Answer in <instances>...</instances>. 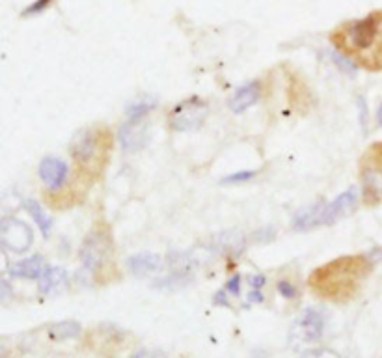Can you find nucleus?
I'll return each mask as SVG.
<instances>
[{"mask_svg": "<svg viewBox=\"0 0 382 358\" xmlns=\"http://www.w3.org/2000/svg\"><path fill=\"white\" fill-rule=\"evenodd\" d=\"M205 118H207V103H203L198 97H192L172 108V112L168 116V123L173 131L186 133L202 127Z\"/></svg>", "mask_w": 382, "mask_h": 358, "instance_id": "8", "label": "nucleus"}, {"mask_svg": "<svg viewBox=\"0 0 382 358\" xmlns=\"http://www.w3.org/2000/svg\"><path fill=\"white\" fill-rule=\"evenodd\" d=\"M239 287H241V276L235 275L232 278V280L226 284V289L229 293H233V295H239Z\"/></svg>", "mask_w": 382, "mask_h": 358, "instance_id": "23", "label": "nucleus"}, {"mask_svg": "<svg viewBox=\"0 0 382 358\" xmlns=\"http://www.w3.org/2000/svg\"><path fill=\"white\" fill-rule=\"evenodd\" d=\"M49 4H51V0H36L34 4H31V6L24 10L23 15H24V17H26V15H36V13L43 12V10H45Z\"/></svg>", "mask_w": 382, "mask_h": 358, "instance_id": "21", "label": "nucleus"}, {"mask_svg": "<svg viewBox=\"0 0 382 358\" xmlns=\"http://www.w3.org/2000/svg\"><path fill=\"white\" fill-rule=\"evenodd\" d=\"M256 176V172H239V173H232L227 178L222 179L224 185H232V183H243V181H248Z\"/></svg>", "mask_w": 382, "mask_h": 358, "instance_id": "19", "label": "nucleus"}, {"mask_svg": "<svg viewBox=\"0 0 382 358\" xmlns=\"http://www.w3.org/2000/svg\"><path fill=\"white\" fill-rule=\"evenodd\" d=\"M358 205V194L354 189H349L330 203H317L313 207L300 211L293 221L295 230H310L315 226H330L341 219L349 216Z\"/></svg>", "mask_w": 382, "mask_h": 358, "instance_id": "4", "label": "nucleus"}, {"mask_svg": "<svg viewBox=\"0 0 382 358\" xmlns=\"http://www.w3.org/2000/svg\"><path fill=\"white\" fill-rule=\"evenodd\" d=\"M324 330V317L315 308H308L297 317V321L293 323L291 332H289V343L293 349L310 346L322 336Z\"/></svg>", "mask_w": 382, "mask_h": 358, "instance_id": "7", "label": "nucleus"}, {"mask_svg": "<svg viewBox=\"0 0 382 358\" xmlns=\"http://www.w3.org/2000/svg\"><path fill=\"white\" fill-rule=\"evenodd\" d=\"M69 149L83 178H101L112 151V133L105 126L86 127L73 137Z\"/></svg>", "mask_w": 382, "mask_h": 358, "instance_id": "3", "label": "nucleus"}, {"mask_svg": "<svg viewBox=\"0 0 382 358\" xmlns=\"http://www.w3.org/2000/svg\"><path fill=\"white\" fill-rule=\"evenodd\" d=\"M67 282V273L60 267H47V271L43 273V276L40 278V291L45 293V295H51V293L58 291L62 287L66 286Z\"/></svg>", "mask_w": 382, "mask_h": 358, "instance_id": "14", "label": "nucleus"}, {"mask_svg": "<svg viewBox=\"0 0 382 358\" xmlns=\"http://www.w3.org/2000/svg\"><path fill=\"white\" fill-rule=\"evenodd\" d=\"M304 358H341L338 352L332 349H311L304 355Z\"/></svg>", "mask_w": 382, "mask_h": 358, "instance_id": "20", "label": "nucleus"}, {"mask_svg": "<svg viewBox=\"0 0 382 358\" xmlns=\"http://www.w3.org/2000/svg\"><path fill=\"white\" fill-rule=\"evenodd\" d=\"M146 127H148L146 118L129 119L121 126L118 140L125 153H137L146 146Z\"/></svg>", "mask_w": 382, "mask_h": 358, "instance_id": "11", "label": "nucleus"}, {"mask_svg": "<svg viewBox=\"0 0 382 358\" xmlns=\"http://www.w3.org/2000/svg\"><path fill=\"white\" fill-rule=\"evenodd\" d=\"M376 119H379V123L382 126V105L379 107V110H376Z\"/></svg>", "mask_w": 382, "mask_h": 358, "instance_id": "27", "label": "nucleus"}, {"mask_svg": "<svg viewBox=\"0 0 382 358\" xmlns=\"http://www.w3.org/2000/svg\"><path fill=\"white\" fill-rule=\"evenodd\" d=\"M155 105H157L155 97H144V99H140V101L129 105V108H127V116H129V119L146 118V114L151 112V110L155 108Z\"/></svg>", "mask_w": 382, "mask_h": 358, "instance_id": "18", "label": "nucleus"}, {"mask_svg": "<svg viewBox=\"0 0 382 358\" xmlns=\"http://www.w3.org/2000/svg\"><path fill=\"white\" fill-rule=\"evenodd\" d=\"M127 265L134 275H144L161 267V257L157 254H137L127 259Z\"/></svg>", "mask_w": 382, "mask_h": 358, "instance_id": "15", "label": "nucleus"}, {"mask_svg": "<svg viewBox=\"0 0 382 358\" xmlns=\"http://www.w3.org/2000/svg\"><path fill=\"white\" fill-rule=\"evenodd\" d=\"M278 291H280L281 297H286V298L297 297V287L291 286L289 282H280V284H278Z\"/></svg>", "mask_w": 382, "mask_h": 358, "instance_id": "22", "label": "nucleus"}, {"mask_svg": "<svg viewBox=\"0 0 382 358\" xmlns=\"http://www.w3.org/2000/svg\"><path fill=\"white\" fill-rule=\"evenodd\" d=\"M132 358H148V355H146V352H138V355H134Z\"/></svg>", "mask_w": 382, "mask_h": 358, "instance_id": "29", "label": "nucleus"}, {"mask_svg": "<svg viewBox=\"0 0 382 358\" xmlns=\"http://www.w3.org/2000/svg\"><path fill=\"white\" fill-rule=\"evenodd\" d=\"M265 282H267V280H265V276L257 275V276H254V278H252L250 284H252V287H254V289H257V291H259Z\"/></svg>", "mask_w": 382, "mask_h": 358, "instance_id": "24", "label": "nucleus"}, {"mask_svg": "<svg viewBox=\"0 0 382 358\" xmlns=\"http://www.w3.org/2000/svg\"><path fill=\"white\" fill-rule=\"evenodd\" d=\"M40 178L51 191H60L64 189L69 178V167L62 159L56 157H45L40 162Z\"/></svg>", "mask_w": 382, "mask_h": 358, "instance_id": "10", "label": "nucleus"}, {"mask_svg": "<svg viewBox=\"0 0 382 358\" xmlns=\"http://www.w3.org/2000/svg\"><path fill=\"white\" fill-rule=\"evenodd\" d=\"M8 268V259L6 256H4V252H2V245H0V273L2 271H6Z\"/></svg>", "mask_w": 382, "mask_h": 358, "instance_id": "25", "label": "nucleus"}, {"mask_svg": "<svg viewBox=\"0 0 382 358\" xmlns=\"http://www.w3.org/2000/svg\"><path fill=\"white\" fill-rule=\"evenodd\" d=\"M24 209L31 213V216L34 219V222L37 224V228L42 230V233L45 235V237H49V233H51V230H53V219L43 211V207L40 205V203L36 202V200H24L23 202Z\"/></svg>", "mask_w": 382, "mask_h": 358, "instance_id": "16", "label": "nucleus"}, {"mask_svg": "<svg viewBox=\"0 0 382 358\" xmlns=\"http://www.w3.org/2000/svg\"><path fill=\"white\" fill-rule=\"evenodd\" d=\"M330 40L352 66L382 71V10L340 24Z\"/></svg>", "mask_w": 382, "mask_h": 358, "instance_id": "1", "label": "nucleus"}, {"mask_svg": "<svg viewBox=\"0 0 382 358\" xmlns=\"http://www.w3.org/2000/svg\"><path fill=\"white\" fill-rule=\"evenodd\" d=\"M0 358H8V351H6V347H2V346H0Z\"/></svg>", "mask_w": 382, "mask_h": 358, "instance_id": "28", "label": "nucleus"}, {"mask_svg": "<svg viewBox=\"0 0 382 358\" xmlns=\"http://www.w3.org/2000/svg\"><path fill=\"white\" fill-rule=\"evenodd\" d=\"M80 325L77 321H62L56 323L53 327L49 328V336L53 338V340L64 341V340H73V338H77L80 334Z\"/></svg>", "mask_w": 382, "mask_h": 358, "instance_id": "17", "label": "nucleus"}, {"mask_svg": "<svg viewBox=\"0 0 382 358\" xmlns=\"http://www.w3.org/2000/svg\"><path fill=\"white\" fill-rule=\"evenodd\" d=\"M261 96V84L257 83H250L245 84V86H241L233 97L229 99V108H232L233 112H245L246 108H250L252 105H256L257 99Z\"/></svg>", "mask_w": 382, "mask_h": 358, "instance_id": "13", "label": "nucleus"}, {"mask_svg": "<svg viewBox=\"0 0 382 358\" xmlns=\"http://www.w3.org/2000/svg\"><path fill=\"white\" fill-rule=\"evenodd\" d=\"M45 271H47L45 259L42 256H32L28 259H23V262L12 265L10 275L13 278H23V280H40Z\"/></svg>", "mask_w": 382, "mask_h": 358, "instance_id": "12", "label": "nucleus"}, {"mask_svg": "<svg viewBox=\"0 0 382 358\" xmlns=\"http://www.w3.org/2000/svg\"><path fill=\"white\" fill-rule=\"evenodd\" d=\"M360 183L365 205L382 202V142L371 144L360 159Z\"/></svg>", "mask_w": 382, "mask_h": 358, "instance_id": "6", "label": "nucleus"}, {"mask_svg": "<svg viewBox=\"0 0 382 358\" xmlns=\"http://www.w3.org/2000/svg\"><path fill=\"white\" fill-rule=\"evenodd\" d=\"M34 243L32 228L24 222L8 216L0 221V245L13 254H24Z\"/></svg>", "mask_w": 382, "mask_h": 358, "instance_id": "9", "label": "nucleus"}, {"mask_svg": "<svg viewBox=\"0 0 382 358\" xmlns=\"http://www.w3.org/2000/svg\"><path fill=\"white\" fill-rule=\"evenodd\" d=\"M112 235L107 224H97L94 226L86 239H84L83 246H80V262L88 271L94 275H99L101 271H107L112 267Z\"/></svg>", "mask_w": 382, "mask_h": 358, "instance_id": "5", "label": "nucleus"}, {"mask_svg": "<svg viewBox=\"0 0 382 358\" xmlns=\"http://www.w3.org/2000/svg\"><path fill=\"white\" fill-rule=\"evenodd\" d=\"M250 300H254V302H263V295L257 289H254V293H250Z\"/></svg>", "mask_w": 382, "mask_h": 358, "instance_id": "26", "label": "nucleus"}, {"mask_svg": "<svg viewBox=\"0 0 382 358\" xmlns=\"http://www.w3.org/2000/svg\"><path fill=\"white\" fill-rule=\"evenodd\" d=\"M370 273L371 262L367 257L343 256L315 268L308 284L321 298L341 305L356 297Z\"/></svg>", "mask_w": 382, "mask_h": 358, "instance_id": "2", "label": "nucleus"}]
</instances>
